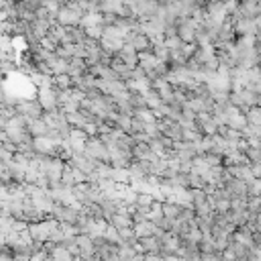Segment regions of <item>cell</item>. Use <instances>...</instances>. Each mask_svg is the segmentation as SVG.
Wrapping results in <instances>:
<instances>
[{
  "mask_svg": "<svg viewBox=\"0 0 261 261\" xmlns=\"http://www.w3.org/2000/svg\"><path fill=\"white\" fill-rule=\"evenodd\" d=\"M84 155H86V158H90L92 162H96V164H110V158H108V149H106V145H104V143H102L96 135L86 139Z\"/></svg>",
  "mask_w": 261,
  "mask_h": 261,
  "instance_id": "obj_1",
  "label": "cell"
},
{
  "mask_svg": "<svg viewBox=\"0 0 261 261\" xmlns=\"http://www.w3.org/2000/svg\"><path fill=\"white\" fill-rule=\"evenodd\" d=\"M130 120H133V116L116 112V116H114V128H118V130H122V133L130 135Z\"/></svg>",
  "mask_w": 261,
  "mask_h": 261,
  "instance_id": "obj_23",
  "label": "cell"
},
{
  "mask_svg": "<svg viewBox=\"0 0 261 261\" xmlns=\"http://www.w3.org/2000/svg\"><path fill=\"white\" fill-rule=\"evenodd\" d=\"M247 188H249V196H259V190H261V182L257 178L249 180L247 182Z\"/></svg>",
  "mask_w": 261,
  "mask_h": 261,
  "instance_id": "obj_41",
  "label": "cell"
},
{
  "mask_svg": "<svg viewBox=\"0 0 261 261\" xmlns=\"http://www.w3.org/2000/svg\"><path fill=\"white\" fill-rule=\"evenodd\" d=\"M143 257H145V255H139V253H137L135 257H130V259H126V261H143Z\"/></svg>",
  "mask_w": 261,
  "mask_h": 261,
  "instance_id": "obj_50",
  "label": "cell"
},
{
  "mask_svg": "<svg viewBox=\"0 0 261 261\" xmlns=\"http://www.w3.org/2000/svg\"><path fill=\"white\" fill-rule=\"evenodd\" d=\"M54 88H56V90H70V88H72V78H70L68 74L54 76Z\"/></svg>",
  "mask_w": 261,
  "mask_h": 261,
  "instance_id": "obj_29",
  "label": "cell"
},
{
  "mask_svg": "<svg viewBox=\"0 0 261 261\" xmlns=\"http://www.w3.org/2000/svg\"><path fill=\"white\" fill-rule=\"evenodd\" d=\"M35 100L41 104L43 112L58 110V108H60V102H58V90H56L54 86H43V88H39Z\"/></svg>",
  "mask_w": 261,
  "mask_h": 261,
  "instance_id": "obj_4",
  "label": "cell"
},
{
  "mask_svg": "<svg viewBox=\"0 0 261 261\" xmlns=\"http://www.w3.org/2000/svg\"><path fill=\"white\" fill-rule=\"evenodd\" d=\"M226 126H230V128H234V130L245 128V126H247V118H245V114H243V112L232 114V116L226 120Z\"/></svg>",
  "mask_w": 261,
  "mask_h": 261,
  "instance_id": "obj_27",
  "label": "cell"
},
{
  "mask_svg": "<svg viewBox=\"0 0 261 261\" xmlns=\"http://www.w3.org/2000/svg\"><path fill=\"white\" fill-rule=\"evenodd\" d=\"M45 137H47L51 143H62V141H64V139H62V133H60L58 128H49Z\"/></svg>",
  "mask_w": 261,
  "mask_h": 261,
  "instance_id": "obj_45",
  "label": "cell"
},
{
  "mask_svg": "<svg viewBox=\"0 0 261 261\" xmlns=\"http://www.w3.org/2000/svg\"><path fill=\"white\" fill-rule=\"evenodd\" d=\"M76 245H78V249H80V257H92L94 255V243H92V237H88V234H84V232L78 234Z\"/></svg>",
  "mask_w": 261,
  "mask_h": 261,
  "instance_id": "obj_9",
  "label": "cell"
},
{
  "mask_svg": "<svg viewBox=\"0 0 261 261\" xmlns=\"http://www.w3.org/2000/svg\"><path fill=\"white\" fill-rule=\"evenodd\" d=\"M232 29H234V35L237 37H243V35H255L259 33V16L255 18H237L232 22Z\"/></svg>",
  "mask_w": 261,
  "mask_h": 261,
  "instance_id": "obj_6",
  "label": "cell"
},
{
  "mask_svg": "<svg viewBox=\"0 0 261 261\" xmlns=\"http://www.w3.org/2000/svg\"><path fill=\"white\" fill-rule=\"evenodd\" d=\"M47 255H49V253H47L45 249H41V251H37V253H33V255H31V261H45V259H47Z\"/></svg>",
  "mask_w": 261,
  "mask_h": 261,
  "instance_id": "obj_49",
  "label": "cell"
},
{
  "mask_svg": "<svg viewBox=\"0 0 261 261\" xmlns=\"http://www.w3.org/2000/svg\"><path fill=\"white\" fill-rule=\"evenodd\" d=\"M133 116L135 118H139L141 122H145V124H149V122H155L158 118H155V114H153V110L151 108H137L135 112H133Z\"/></svg>",
  "mask_w": 261,
  "mask_h": 261,
  "instance_id": "obj_30",
  "label": "cell"
},
{
  "mask_svg": "<svg viewBox=\"0 0 261 261\" xmlns=\"http://www.w3.org/2000/svg\"><path fill=\"white\" fill-rule=\"evenodd\" d=\"M110 68L118 74V78H120L122 82H126V80H128V78H130V70H133V68H128L126 64H122L118 58H114V60L110 62Z\"/></svg>",
  "mask_w": 261,
  "mask_h": 261,
  "instance_id": "obj_20",
  "label": "cell"
},
{
  "mask_svg": "<svg viewBox=\"0 0 261 261\" xmlns=\"http://www.w3.org/2000/svg\"><path fill=\"white\" fill-rule=\"evenodd\" d=\"M212 102L214 104H220V106H222V104H228V92H212Z\"/></svg>",
  "mask_w": 261,
  "mask_h": 261,
  "instance_id": "obj_44",
  "label": "cell"
},
{
  "mask_svg": "<svg viewBox=\"0 0 261 261\" xmlns=\"http://www.w3.org/2000/svg\"><path fill=\"white\" fill-rule=\"evenodd\" d=\"M153 228H155V224H153L149 218L143 220V222H135V224H133V232H135V237H137V239L151 237V234H153Z\"/></svg>",
  "mask_w": 261,
  "mask_h": 261,
  "instance_id": "obj_16",
  "label": "cell"
},
{
  "mask_svg": "<svg viewBox=\"0 0 261 261\" xmlns=\"http://www.w3.org/2000/svg\"><path fill=\"white\" fill-rule=\"evenodd\" d=\"M56 226H58V220H54L51 216H47V218H43V220H39V222H31L29 228H27V234H29L33 241L45 243V241L49 239L51 230H54Z\"/></svg>",
  "mask_w": 261,
  "mask_h": 261,
  "instance_id": "obj_2",
  "label": "cell"
},
{
  "mask_svg": "<svg viewBox=\"0 0 261 261\" xmlns=\"http://www.w3.org/2000/svg\"><path fill=\"white\" fill-rule=\"evenodd\" d=\"M66 118H68V122H70V126H74V128H82L84 124H86V118H84V114L78 110V112H70V114H66Z\"/></svg>",
  "mask_w": 261,
  "mask_h": 261,
  "instance_id": "obj_31",
  "label": "cell"
},
{
  "mask_svg": "<svg viewBox=\"0 0 261 261\" xmlns=\"http://www.w3.org/2000/svg\"><path fill=\"white\" fill-rule=\"evenodd\" d=\"M139 243H141V247H143V255H160V247H162V243L158 241L151 234V237H143V239H139Z\"/></svg>",
  "mask_w": 261,
  "mask_h": 261,
  "instance_id": "obj_12",
  "label": "cell"
},
{
  "mask_svg": "<svg viewBox=\"0 0 261 261\" xmlns=\"http://www.w3.org/2000/svg\"><path fill=\"white\" fill-rule=\"evenodd\" d=\"M202 237H204L202 230H200V228H196V226H192V228H190V232L186 234L184 239H186V241H190V243H194V245H198V243L202 241Z\"/></svg>",
  "mask_w": 261,
  "mask_h": 261,
  "instance_id": "obj_37",
  "label": "cell"
},
{
  "mask_svg": "<svg viewBox=\"0 0 261 261\" xmlns=\"http://www.w3.org/2000/svg\"><path fill=\"white\" fill-rule=\"evenodd\" d=\"M230 210H247V198H232Z\"/></svg>",
  "mask_w": 261,
  "mask_h": 261,
  "instance_id": "obj_42",
  "label": "cell"
},
{
  "mask_svg": "<svg viewBox=\"0 0 261 261\" xmlns=\"http://www.w3.org/2000/svg\"><path fill=\"white\" fill-rule=\"evenodd\" d=\"M164 45H166L168 49H180L182 45H184V41H182L178 35H174V37H166V39H164Z\"/></svg>",
  "mask_w": 261,
  "mask_h": 261,
  "instance_id": "obj_39",
  "label": "cell"
},
{
  "mask_svg": "<svg viewBox=\"0 0 261 261\" xmlns=\"http://www.w3.org/2000/svg\"><path fill=\"white\" fill-rule=\"evenodd\" d=\"M259 204H261L259 196H249L247 198V210L249 212H259Z\"/></svg>",
  "mask_w": 261,
  "mask_h": 261,
  "instance_id": "obj_43",
  "label": "cell"
},
{
  "mask_svg": "<svg viewBox=\"0 0 261 261\" xmlns=\"http://www.w3.org/2000/svg\"><path fill=\"white\" fill-rule=\"evenodd\" d=\"M228 247H230V251L234 253V257H237V259H249V257H251V255H249V247H247V245H243V243L230 241V243H228Z\"/></svg>",
  "mask_w": 261,
  "mask_h": 261,
  "instance_id": "obj_26",
  "label": "cell"
},
{
  "mask_svg": "<svg viewBox=\"0 0 261 261\" xmlns=\"http://www.w3.org/2000/svg\"><path fill=\"white\" fill-rule=\"evenodd\" d=\"M182 130H184V128H182V126H180L178 122H172V124L168 126V130H166L164 135H166L168 139H172V141L176 143V141H182Z\"/></svg>",
  "mask_w": 261,
  "mask_h": 261,
  "instance_id": "obj_32",
  "label": "cell"
},
{
  "mask_svg": "<svg viewBox=\"0 0 261 261\" xmlns=\"http://www.w3.org/2000/svg\"><path fill=\"white\" fill-rule=\"evenodd\" d=\"M72 174H74V180H76V186H78V184H84V182H88V176H86V174H82L80 170L72 168Z\"/></svg>",
  "mask_w": 261,
  "mask_h": 261,
  "instance_id": "obj_47",
  "label": "cell"
},
{
  "mask_svg": "<svg viewBox=\"0 0 261 261\" xmlns=\"http://www.w3.org/2000/svg\"><path fill=\"white\" fill-rule=\"evenodd\" d=\"M243 153H245V158L249 160V164L261 162V147H247Z\"/></svg>",
  "mask_w": 261,
  "mask_h": 261,
  "instance_id": "obj_34",
  "label": "cell"
},
{
  "mask_svg": "<svg viewBox=\"0 0 261 261\" xmlns=\"http://www.w3.org/2000/svg\"><path fill=\"white\" fill-rule=\"evenodd\" d=\"M84 33H86V37H90V39H102V33H104V24H96V27H88V29H84Z\"/></svg>",
  "mask_w": 261,
  "mask_h": 261,
  "instance_id": "obj_36",
  "label": "cell"
},
{
  "mask_svg": "<svg viewBox=\"0 0 261 261\" xmlns=\"http://www.w3.org/2000/svg\"><path fill=\"white\" fill-rule=\"evenodd\" d=\"M96 24H102V14L100 12H86L80 20V27L88 29V27H96Z\"/></svg>",
  "mask_w": 261,
  "mask_h": 261,
  "instance_id": "obj_21",
  "label": "cell"
},
{
  "mask_svg": "<svg viewBox=\"0 0 261 261\" xmlns=\"http://www.w3.org/2000/svg\"><path fill=\"white\" fill-rule=\"evenodd\" d=\"M162 212H164V216L166 218H178L180 216V212H182V206L178 204V202H172V200H166L164 204H162Z\"/></svg>",
  "mask_w": 261,
  "mask_h": 261,
  "instance_id": "obj_19",
  "label": "cell"
},
{
  "mask_svg": "<svg viewBox=\"0 0 261 261\" xmlns=\"http://www.w3.org/2000/svg\"><path fill=\"white\" fill-rule=\"evenodd\" d=\"M128 45L133 47V49L137 51V54H141V51H151V49H153L151 41H149V39H147V37H145L143 33H137V35H135L133 39L128 41Z\"/></svg>",
  "mask_w": 261,
  "mask_h": 261,
  "instance_id": "obj_13",
  "label": "cell"
},
{
  "mask_svg": "<svg viewBox=\"0 0 261 261\" xmlns=\"http://www.w3.org/2000/svg\"><path fill=\"white\" fill-rule=\"evenodd\" d=\"M66 164H70V166L76 168V170H80V172L86 174V176L94 174V170H96V162H92L90 158H86L84 153H74L72 158H70V162H66Z\"/></svg>",
  "mask_w": 261,
  "mask_h": 261,
  "instance_id": "obj_7",
  "label": "cell"
},
{
  "mask_svg": "<svg viewBox=\"0 0 261 261\" xmlns=\"http://www.w3.org/2000/svg\"><path fill=\"white\" fill-rule=\"evenodd\" d=\"M86 60H80V58H72L68 62V76L74 78V76H82L86 74Z\"/></svg>",
  "mask_w": 261,
  "mask_h": 261,
  "instance_id": "obj_15",
  "label": "cell"
},
{
  "mask_svg": "<svg viewBox=\"0 0 261 261\" xmlns=\"http://www.w3.org/2000/svg\"><path fill=\"white\" fill-rule=\"evenodd\" d=\"M33 184L39 188V190H43V192H47L49 190V178L45 176V174H39L37 178H35V182H33Z\"/></svg>",
  "mask_w": 261,
  "mask_h": 261,
  "instance_id": "obj_40",
  "label": "cell"
},
{
  "mask_svg": "<svg viewBox=\"0 0 261 261\" xmlns=\"http://www.w3.org/2000/svg\"><path fill=\"white\" fill-rule=\"evenodd\" d=\"M84 12L82 10H78L72 2H68L66 6H62L56 14V22L62 24V27H80V20H82Z\"/></svg>",
  "mask_w": 261,
  "mask_h": 261,
  "instance_id": "obj_3",
  "label": "cell"
},
{
  "mask_svg": "<svg viewBox=\"0 0 261 261\" xmlns=\"http://www.w3.org/2000/svg\"><path fill=\"white\" fill-rule=\"evenodd\" d=\"M245 118H247V124H251V126H261V110H259V106L247 108Z\"/></svg>",
  "mask_w": 261,
  "mask_h": 261,
  "instance_id": "obj_28",
  "label": "cell"
},
{
  "mask_svg": "<svg viewBox=\"0 0 261 261\" xmlns=\"http://www.w3.org/2000/svg\"><path fill=\"white\" fill-rule=\"evenodd\" d=\"M27 130H29V133L33 135V139H35V137H45L47 130H49V126L45 124L43 118H29V120H27Z\"/></svg>",
  "mask_w": 261,
  "mask_h": 261,
  "instance_id": "obj_10",
  "label": "cell"
},
{
  "mask_svg": "<svg viewBox=\"0 0 261 261\" xmlns=\"http://www.w3.org/2000/svg\"><path fill=\"white\" fill-rule=\"evenodd\" d=\"M62 184L66 188H74L76 186V180H74V174H72V166L66 164L64 166V172H62Z\"/></svg>",
  "mask_w": 261,
  "mask_h": 261,
  "instance_id": "obj_33",
  "label": "cell"
},
{
  "mask_svg": "<svg viewBox=\"0 0 261 261\" xmlns=\"http://www.w3.org/2000/svg\"><path fill=\"white\" fill-rule=\"evenodd\" d=\"M108 224H112L114 228H124V226H133V220H130L128 214H118V212H114V214L108 218Z\"/></svg>",
  "mask_w": 261,
  "mask_h": 261,
  "instance_id": "obj_22",
  "label": "cell"
},
{
  "mask_svg": "<svg viewBox=\"0 0 261 261\" xmlns=\"http://www.w3.org/2000/svg\"><path fill=\"white\" fill-rule=\"evenodd\" d=\"M56 143H51L47 137H35L33 139V151H35V155H49L51 153V147H54Z\"/></svg>",
  "mask_w": 261,
  "mask_h": 261,
  "instance_id": "obj_14",
  "label": "cell"
},
{
  "mask_svg": "<svg viewBox=\"0 0 261 261\" xmlns=\"http://www.w3.org/2000/svg\"><path fill=\"white\" fill-rule=\"evenodd\" d=\"M158 62H160V60L153 56V51H141V54H139V64H137V66H139L141 70H145V74H149L155 66H158Z\"/></svg>",
  "mask_w": 261,
  "mask_h": 261,
  "instance_id": "obj_11",
  "label": "cell"
},
{
  "mask_svg": "<svg viewBox=\"0 0 261 261\" xmlns=\"http://www.w3.org/2000/svg\"><path fill=\"white\" fill-rule=\"evenodd\" d=\"M14 110H16V114H20V116H24V118H41L43 116V108H41V104L35 100V98H31V100H18L16 102V106H14Z\"/></svg>",
  "mask_w": 261,
  "mask_h": 261,
  "instance_id": "obj_5",
  "label": "cell"
},
{
  "mask_svg": "<svg viewBox=\"0 0 261 261\" xmlns=\"http://www.w3.org/2000/svg\"><path fill=\"white\" fill-rule=\"evenodd\" d=\"M56 58H62V60H72L74 58V43H64V45H58L56 51H54Z\"/></svg>",
  "mask_w": 261,
  "mask_h": 261,
  "instance_id": "obj_25",
  "label": "cell"
},
{
  "mask_svg": "<svg viewBox=\"0 0 261 261\" xmlns=\"http://www.w3.org/2000/svg\"><path fill=\"white\" fill-rule=\"evenodd\" d=\"M104 239H106L108 243H114V245H120V237H118V230L112 226V224H108L106 226V230H104Z\"/></svg>",
  "mask_w": 261,
  "mask_h": 261,
  "instance_id": "obj_35",
  "label": "cell"
},
{
  "mask_svg": "<svg viewBox=\"0 0 261 261\" xmlns=\"http://www.w3.org/2000/svg\"><path fill=\"white\" fill-rule=\"evenodd\" d=\"M114 58H118V60H120L122 64H126L128 68H137V64H139V54H137V51L130 47L128 43H124V45L116 51Z\"/></svg>",
  "mask_w": 261,
  "mask_h": 261,
  "instance_id": "obj_8",
  "label": "cell"
},
{
  "mask_svg": "<svg viewBox=\"0 0 261 261\" xmlns=\"http://www.w3.org/2000/svg\"><path fill=\"white\" fill-rule=\"evenodd\" d=\"M249 172H251L253 178L259 180V178H261V164H259V162H257V164H249Z\"/></svg>",
  "mask_w": 261,
  "mask_h": 261,
  "instance_id": "obj_48",
  "label": "cell"
},
{
  "mask_svg": "<svg viewBox=\"0 0 261 261\" xmlns=\"http://www.w3.org/2000/svg\"><path fill=\"white\" fill-rule=\"evenodd\" d=\"M196 218V212H194V208H182V212L178 216V220L182 222H192Z\"/></svg>",
  "mask_w": 261,
  "mask_h": 261,
  "instance_id": "obj_38",
  "label": "cell"
},
{
  "mask_svg": "<svg viewBox=\"0 0 261 261\" xmlns=\"http://www.w3.org/2000/svg\"><path fill=\"white\" fill-rule=\"evenodd\" d=\"M47 66L51 70V76H62V74H68V60H62V58H51L47 60Z\"/></svg>",
  "mask_w": 261,
  "mask_h": 261,
  "instance_id": "obj_17",
  "label": "cell"
},
{
  "mask_svg": "<svg viewBox=\"0 0 261 261\" xmlns=\"http://www.w3.org/2000/svg\"><path fill=\"white\" fill-rule=\"evenodd\" d=\"M239 2H245V0H239Z\"/></svg>",
  "mask_w": 261,
  "mask_h": 261,
  "instance_id": "obj_51",
  "label": "cell"
},
{
  "mask_svg": "<svg viewBox=\"0 0 261 261\" xmlns=\"http://www.w3.org/2000/svg\"><path fill=\"white\" fill-rule=\"evenodd\" d=\"M143 78H147V74H145V70H141L139 66L130 70V78H128V80H143Z\"/></svg>",
  "mask_w": 261,
  "mask_h": 261,
  "instance_id": "obj_46",
  "label": "cell"
},
{
  "mask_svg": "<svg viewBox=\"0 0 261 261\" xmlns=\"http://www.w3.org/2000/svg\"><path fill=\"white\" fill-rule=\"evenodd\" d=\"M49 255L54 257L56 261H74V255H72L66 247H62V245H56L54 249L49 251Z\"/></svg>",
  "mask_w": 261,
  "mask_h": 261,
  "instance_id": "obj_24",
  "label": "cell"
},
{
  "mask_svg": "<svg viewBox=\"0 0 261 261\" xmlns=\"http://www.w3.org/2000/svg\"><path fill=\"white\" fill-rule=\"evenodd\" d=\"M122 45H124L122 39H110V37H102V39H100V47H102L104 51H108V54H112V56H116V51H118Z\"/></svg>",
  "mask_w": 261,
  "mask_h": 261,
  "instance_id": "obj_18",
  "label": "cell"
}]
</instances>
